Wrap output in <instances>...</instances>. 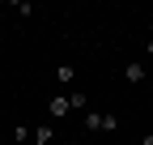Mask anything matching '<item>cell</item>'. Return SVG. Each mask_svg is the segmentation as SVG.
<instances>
[{"label":"cell","mask_w":153,"mask_h":145,"mask_svg":"<svg viewBox=\"0 0 153 145\" xmlns=\"http://www.w3.org/2000/svg\"><path fill=\"white\" fill-rule=\"evenodd\" d=\"M123 81H128V85H140V81H145V60H128V64H123Z\"/></svg>","instance_id":"cell-1"},{"label":"cell","mask_w":153,"mask_h":145,"mask_svg":"<svg viewBox=\"0 0 153 145\" xmlns=\"http://www.w3.org/2000/svg\"><path fill=\"white\" fill-rule=\"evenodd\" d=\"M102 115H106V111H94V107L81 111V128H85V132H102Z\"/></svg>","instance_id":"cell-2"},{"label":"cell","mask_w":153,"mask_h":145,"mask_svg":"<svg viewBox=\"0 0 153 145\" xmlns=\"http://www.w3.org/2000/svg\"><path fill=\"white\" fill-rule=\"evenodd\" d=\"M72 111V107H68V94H55L51 102H47V115H55V120H60V115H68Z\"/></svg>","instance_id":"cell-3"},{"label":"cell","mask_w":153,"mask_h":145,"mask_svg":"<svg viewBox=\"0 0 153 145\" xmlns=\"http://www.w3.org/2000/svg\"><path fill=\"white\" fill-rule=\"evenodd\" d=\"M72 81H76V68H72L68 60H64V64H55V85H72Z\"/></svg>","instance_id":"cell-4"},{"label":"cell","mask_w":153,"mask_h":145,"mask_svg":"<svg viewBox=\"0 0 153 145\" xmlns=\"http://www.w3.org/2000/svg\"><path fill=\"white\" fill-rule=\"evenodd\" d=\"M30 141H34V145H55V128H51V124H38Z\"/></svg>","instance_id":"cell-5"},{"label":"cell","mask_w":153,"mask_h":145,"mask_svg":"<svg viewBox=\"0 0 153 145\" xmlns=\"http://www.w3.org/2000/svg\"><path fill=\"white\" fill-rule=\"evenodd\" d=\"M68 107L72 111H89V98L81 94V90H68Z\"/></svg>","instance_id":"cell-6"},{"label":"cell","mask_w":153,"mask_h":145,"mask_svg":"<svg viewBox=\"0 0 153 145\" xmlns=\"http://www.w3.org/2000/svg\"><path fill=\"white\" fill-rule=\"evenodd\" d=\"M9 13L26 22V17H34V4H26V0H13V4H9Z\"/></svg>","instance_id":"cell-7"},{"label":"cell","mask_w":153,"mask_h":145,"mask_svg":"<svg viewBox=\"0 0 153 145\" xmlns=\"http://www.w3.org/2000/svg\"><path fill=\"white\" fill-rule=\"evenodd\" d=\"M30 137H34V128H26V124L13 128V141H17V145H30Z\"/></svg>","instance_id":"cell-8"},{"label":"cell","mask_w":153,"mask_h":145,"mask_svg":"<svg viewBox=\"0 0 153 145\" xmlns=\"http://www.w3.org/2000/svg\"><path fill=\"white\" fill-rule=\"evenodd\" d=\"M102 132H119V115H102Z\"/></svg>","instance_id":"cell-9"},{"label":"cell","mask_w":153,"mask_h":145,"mask_svg":"<svg viewBox=\"0 0 153 145\" xmlns=\"http://www.w3.org/2000/svg\"><path fill=\"white\" fill-rule=\"evenodd\" d=\"M145 56H149V60H153V39H145Z\"/></svg>","instance_id":"cell-10"},{"label":"cell","mask_w":153,"mask_h":145,"mask_svg":"<svg viewBox=\"0 0 153 145\" xmlns=\"http://www.w3.org/2000/svg\"><path fill=\"white\" fill-rule=\"evenodd\" d=\"M140 145H153V132H145V141H140Z\"/></svg>","instance_id":"cell-11"},{"label":"cell","mask_w":153,"mask_h":145,"mask_svg":"<svg viewBox=\"0 0 153 145\" xmlns=\"http://www.w3.org/2000/svg\"><path fill=\"white\" fill-rule=\"evenodd\" d=\"M0 43H4V30H0Z\"/></svg>","instance_id":"cell-12"}]
</instances>
